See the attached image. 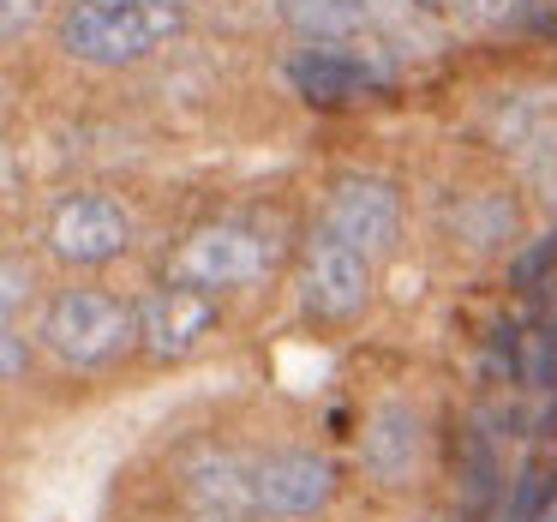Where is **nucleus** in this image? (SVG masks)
Listing matches in <instances>:
<instances>
[{"label":"nucleus","mask_w":557,"mask_h":522,"mask_svg":"<svg viewBox=\"0 0 557 522\" xmlns=\"http://www.w3.org/2000/svg\"><path fill=\"white\" fill-rule=\"evenodd\" d=\"M186 517L193 522H258V469L228 450H210L186 469Z\"/></svg>","instance_id":"1a4fd4ad"},{"label":"nucleus","mask_w":557,"mask_h":522,"mask_svg":"<svg viewBox=\"0 0 557 522\" xmlns=\"http://www.w3.org/2000/svg\"><path fill=\"white\" fill-rule=\"evenodd\" d=\"M336 498V469L312 450H282L258 462V510L264 517H318Z\"/></svg>","instance_id":"9d476101"},{"label":"nucleus","mask_w":557,"mask_h":522,"mask_svg":"<svg viewBox=\"0 0 557 522\" xmlns=\"http://www.w3.org/2000/svg\"><path fill=\"white\" fill-rule=\"evenodd\" d=\"M552 498H557V462L552 457H528V462H521V474L509 481L504 522H540Z\"/></svg>","instance_id":"ddd939ff"},{"label":"nucleus","mask_w":557,"mask_h":522,"mask_svg":"<svg viewBox=\"0 0 557 522\" xmlns=\"http://www.w3.org/2000/svg\"><path fill=\"white\" fill-rule=\"evenodd\" d=\"M288 85L306 102H354L389 85L384 49H300L288 61Z\"/></svg>","instance_id":"6e6552de"},{"label":"nucleus","mask_w":557,"mask_h":522,"mask_svg":"<svg viewBox=\"0 0 557 522\" xmlns=\"http://www.w3.org/2000/svg\"><path fill=\"white\" fill-rule=\"evenodd\" d=\"M42 342L61 366H109L126 342H138V306L102 289H61L42 313Z\"/></svg>","instance_id":"7ed1b4c3"},{"label":"nucleus","mask_w":557,"mask_h":522,"mask_svg":"<svg viewBox=\"0 0 557 522\" xmlns=\"http://www.w3.org/2000/svg\"><path fill=\"white\" fill-rule=\"evenodd\" d=\"M282 19L306 49H389L366 0H282Z\"/></svg>","instance_id":"9b49d317"},{"label":"nucleus","mask_w":557,"mask_h":522,"mask_svg":"<svg viewBox=\"0 0 557 522\" xmlns=\"http://www.w3.org/2000/svg\"><path fill=\"white\" fill-rule=\"evenodd\" d=\"M360 462H366V474H372V481L408 486L413 469H420V414L401 409V402H384V409L366 421Z\"/></svg>","instance_id":"f8f14e48"},{"label":"nucleus","mask_w":557,"mask_h":522,"mask_svg":"<svg viewBox=\"0 0 557 522\" xmlns=\"http://www.w3.org/2000/svg\"><path fill=\"white\" fill-rule=\"evenodd\" d=\"M0 282H7V294H0V313H7V325H18V306H25V289H30V270H25V258H18V253H7Z\"/></svg>","instance_id":"a211bd4d"},{"label":"nucleus","mask_w":557,"mask_h":522,"mask_svg":"<svg viewBox=\"0 0 557 522\" xmlns=\"http://www.w3.org/2000/svg\"><path fill=\"white\" fill-rule=\"evenodd\" d=\"M456 229L468 234L473 246H497V241L516 234V205H509L504 193H473V198H461Z\"/></svg>","instance_id":"4468645a"},{"label":"nucleus","mask_w":557,"mask_h":522,"mask_svg":"<svg viewBox=\"0 0 557 522\" xmlns=\"http://www.w3.org/2000/svg\"><path fill=\"white\" fill-rule=\"evenodd\" d=\"M270 258H276V246H270L264 229H252L240 217H216V222H198L169 253V282L205 289V294L252 289V282L270 277Z\"/></svg>","instance_id":"f03ea898"},{"label":"nucleus","mask_w":557,"mask_h":522,"mask_svg":"<svg viewBox=\"0 0 557 522\" xmlns=\"http://www.w3.org/2000/svg\"><path fill=\"white\" fill-rule=\"evenodd\" d=\"M186 25L181 0H66L54 19V49L78 66H138L169 49Z\"/></svg>","instance_id":"f257e3e1"},{"label":"nucleus","mask_w":557,"mask_h":522,"mask_svg":"<svg viewBox=\"0 0 557 522\" xmlns=\"http://www.w3.org/2000/svg\"><path fill=\"white\" fill-rule=\"evenodd\" d=\"M0 354H7V378H25V337H18V325H7L0 330Z\"/></svg>","instance_id":"6ab92c4d"},{"label":"nucleus","mask_w":557,"mask_h":522,"mask_svg":"<svg viewBox=\"0 0 557 522\" xmlns=\"http://www.w3.org/2000/svg\"><path fill=\"white\" fill-rule=\"evenodd\" d=\"M372 301V253L330 229H312L300 253V306L318 325H348Z\"/></svg>","instance_id":"20e7f679"},{"label":"nucleus","mask_w":557,"mask_h":522,"mask_svg":"<svg viewBox=\"0 0 557 522\" xmlns=\"http://www.w3.org/2000/svg\"><path fill=\"white\" fill-rule=\"evenodd\" d=\"M42 13H49V0H0V37L25 43L42 25Z\"/></svg>","instance_id":"f3484780"},{"label":"nucleus","mask_w":557,"mask_h":522,"mask_svg":"<svg viewBox=\"0 0 557 522\" xmlns=\"http://www.w3.org/2000/svg\"><path fill=\"white\" fill-rule=\"evenodd\" d=\"M42 241L61 265H114V258L133 246V217L114 205L109 193H66L54 198L49 222H42Z\"/></svg>","instance_id":"39448f33"},{"label":"nucleus","mask_w":557,"mask_h":522,"mask_svg":"<svg viewBox=\"0 0 557 522\" xmlns=\"http://www.w3.org/2000/svg\"><path fill=\"white\" fill-rule=\"evenodd\" d=\"M468 505H473V517H480L485 505H492V493H497V457H492V445H485V433H468Z\"/></svg>","instance_id":"2eb2a0df"},{"label":"nucleus","mask_w":557,"mask_h":522,"mask_svg":"<svg viewBox=\"0 0 557 522\" xmlns=\"http://www.w3.org/2000/svg\"><path fill=\"white\" fill-rule=\"evenodd\" d=\"M516 13H521V0H449V19H461V25H473V31H492Z\"/></svg>","instance_id":"dca6fc26"},{"label":"nucleus","mask_w":557,"mask_h":522,"mask_svg":"<svg viewBox=\"0 0 557 522\" xmlns=\"http://www.w3.org/2000/svg\"><path fill=\"white\" fill-rule=\"evenodd\" d=\"M210 330H216V294L205 289L169 282V289L138 301V342H145L150 361H186Z\"/></svg>","instance_id":"0eeeda50"},{"label":"nucleus","mask_w":557,"mask_h":522,"mask_svg":"<svg viewBox=\"0 0 557 522\" xmlns=\"http://www.w3.org/2000/svg\"><path fill=\"white\" fill-rule=\"evenodd\" d=\"M318 229L342 234V241L366 246V253H389L401 234V198L389 181H377V174H342L336 186H330V205H324V222Z\"/></svg>","instance_id":"423d86ee"}]
</instances>
